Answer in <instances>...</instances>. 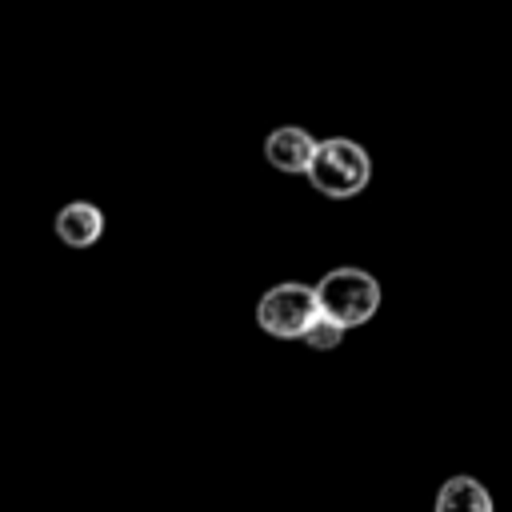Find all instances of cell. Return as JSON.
Listing matches in <instances>:
<instances>
[{"instance_id":"cell-3","label":"cell","mask_w":512,"mask_h":512,"mask_svg":"<svg viewBox=\"0 0 512 512\" xmlns=\"http://www.w3.org/2000/svg\"><path fill=\"white\" fill-rule=\"evenodd\" d=\"M316 296H312V284H300V280H280L272 284L260 300H256V324L276 336V340H300L304 328L316 320Z\"/></svg>"},{"instance_id":"cell-6","label":"cell","mask_w":512,"mask_h":512,"mask_svg":"<svg viewBox=\"0 0 512 512\" xmlns=\"http://www.w3.org/2000/svg\"><path fill=\"white\" fill-rule=\"evenodd\" d=\"M436 512H496L492 492L476 476H448L436 492Z\"/></svg>"},{"instance_id":"cell-1","label":"cell","mask_w":512,"mask_h":512,"mask_svg":"<svg viewBox=\"0 0 512 512\" xmlns=\"http://www.w3.org/2000/svg\"><path fill=\"white\" fill-rule=\"evenodd\" d=\"M312 296H316V312L324 320L340 324L344 332L368 324L380 312V300H384L380 280L368 268H356V264H340V268L324 272L320 284H312Z\"/></svg>"},{"instance_id":"cell-7","label":"cell","mask_w":512,"mask_h":512,"mask_svg":"<svg viewBox=\"0 0 512 512\" xmlns=\"http://www.w3.org/2000/svg\"><path fill=\"white\" fill-rule=\"evenodd\" d=\"M312 352H332L340 340H344V328L340 324H332V320H324V316H316L308 328H304V336H300Z\"/></svg>"},{"instance_id":"cell-4","label":"cell","mask_w":512,"mask_h":512,"mask_svg":"<svg viewBox=\"0 0 512 512\" xmlns=\"http://www.w3.org/2000/svg\"><path fill=\"white\" fill-rule=\"evenodd\" d=\"M316 152V136L300 124H280L264 136V160L276 168V172H288V176H304L308 172V160Z\"/></svg>"},{"instance_id":"cell-2","label":"cell","mask_w":512,"mask_h":512,"mask_svg":"<svg viewBox=\"0 0 512 512\" xmlns=\"http://www.w3.org/2000/svg\"><path fill=\"white\" fill-rule=\"evenodd\" d=\"M308 184L328 196V200H352L368 188L372 180V156L364 144L348 140V136H328L316 140V152L308 160Z\"/></svg>"},{"instance_id":"cell-5","label":"cell","mask_w":512,"mask_h":512,"mask_svg":"<svg viewBox=\"0 0 512 512\" xmlns=\"http://www.w3.org/2000/svg\"><path fill=\"white\" fill-rule=\"evenodd\" d=\"M52 232L60 244L68 248H92L100 236H104V212L92 204V200H68L56 220H52Z\"/></svg>"}]
</instances>
